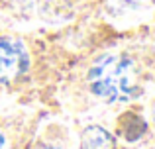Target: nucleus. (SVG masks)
I'll return each instance as SVG.
<instances>
[{"instance_id":"nucleus-4","label":"nucleus","mask_w":155,"mask_h":149,"mask_svg":"<svg viewBox=\"0 0 155 149\" xmlns=\"http://www.w3.org/2000/svg\"><path fill=\"white\" fill-rule=\"evenodd\" d=\"M120 128H122V131H124L126 139L134 141V139H137V138L143 135L145 122L141 118H137V116H134V114H126V118L120 122Z\"/></svg>"},{"instance_id":"nucleus-5","label":"nucleus","mask_w":155,"mask_h":149,"mask_svg":"<svg viewBox=\"0 0 155 149\" xmlns=\"http://www.w3.org/2000/svg\"><path fill=\"white\" fill-rule=\"evenodd\" d=\"M0 149H6V138H4L2 131H0Z\"/></svg>"},{"instance_id":"nucleus-7","label":"nucleus","mask_w":155,"mask_h":149,"mask_svg":"<svg viewBox=\"0 0 155 149\" xmlns=\"http://www.w3.org/2000/svg\"><path fill=\"white\" fill-rule=\"evenodd\" d=\"M153 120H155V104H153Z\"/></svg>"},{"instance_id":"nucleus-3","label":"nucleus","mask_w":155,"mask_h":149,"mask_svg":"<svg viewBox=\"0 0 155 149\" xmlns=\"http://www.w3.org/2000/svg\"><path fill=\"white\" fill-rule=\"evenodd\" d=\"M83 149H114V135L100 126H88L81 138Z\"/></svg>"},{"instance_id":"nucleus-2","label":"nucleus","mask_w":155,"mask_h":149,"mask_svg":"<svg viewBox=\"0 0 155 149\" xmlns=\"http://www.w3.org/2000/svg\"><path fill=\"white\" fill-rule=\"evenodd\" d=\"M30 69V53L16 37H0V83L8 84Z\"/></svg>"},{"instance_id":"nucleus-6","label":"nucleus","mask_w":155,"mask_h":149,"mask_svg":"<svg viewBox=\"0 0 155 149\" xmlns=\"http://www.w3.org/2000/svg\"><path fill=\"white\" fill-rule=\"evenodd\" d=\"M39 149H61V147H57V145H41Z\"/></svg>"},{"instance_id":"nucleus-1","label":"nucleus","mask_w":155,"mask_h":149,"mask_svg":"<svg viewBox=\"0 0 155 149\" xmlns=\"http://www.w3.org/2000/svg\"><path fill=\"white\" fill-rule=\"evenodd\" d=\"M87 79L91 92L104 98L106 102H130L141 92L136 75V63L128 55H100L91 65Z\"/></svg>"}]
</instances>
